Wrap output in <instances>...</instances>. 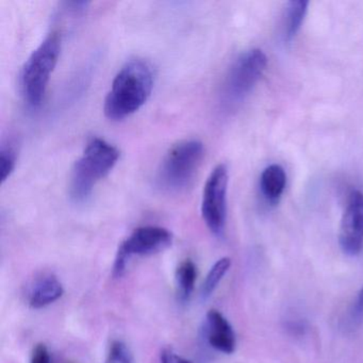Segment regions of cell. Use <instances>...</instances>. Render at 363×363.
Listing matches in <instances>:
<instances>
[{
    "label": "cell",
    "mask_w": 363,
    "mask_h": 363,
    "mask_svg": "<svg viewBox=\"0 0 363 363\" xmlns=\"http://www.w3.org/2000/svg\"><path fill=\"white\" fill-rule=\"evenodd\" d=\"M154 71L143 59H131L116 74L105 101V114L121 121L139 111L154 89Z\"/></svg>",
    "instance_id": "1"
},
{
    "label": "cell",
    "mask_w": 363,
    "mask_h": 363,
    "mask_svg": "<svg viewBox=\"0 0 363 363\" xmlns=\"http://www.w3.org/2000/svg\"><path fill=\"white\" fill-rule=\"evenodd\" d=\"M120 158L116 146L95 138L86 145L82 156L74 164L69 184L72 199L77 203L86 201L95 184L113 169Z\"/></svg>",
    "instance_id": "2"
},
{
    "label": "cell",
    "mask_w": 363,
    "mask_h": 363,
    "mask_svg": "<svg viewBox=\"0 0 363 363\" xmlns=\"http://www.w3.org/2000/svg\"><path fill=\"white\" fill-rule=\"evenodd\" d=\"M203 145L197 140H186L174 145L161 162L157 184L163 192L178 194L194 182L203 162Z\"/></svg>",
    "instance_id": "3"
},
{
    "label": "cell",
    "mask_w": 363,
    "mask_h": 363,
    "mask_svg": "<svg viewBox=\"0 0 363 363\" xmlns=\"http://www.w3.org/2000/svg\"><path fill=\"white\" fill-rule=\"evenodd\" d=\"M60 50V35L52 33L27 59L21 75V84L25 99L31 107H38L43 101Z\"/></svg>",
    "instance_id": "4"
},
{
    "label": "cell",
    "mask_w": 363,
    "mask_h": 363,
    "mask_svg": "<svg viewBox=\"0 0 363 363\" xmlns=\"http://www.w3.org/2000/svg\"><path fill=\"white\" fill-rule=\"evenodd\" d=\"M267 65V57L258 48L242 54L229 69L223 97L228 105H237L252 92Z\"/></svg>",
    "instance_id": "5"
},
{
    "label": "cell",
    "mask_w": 363,
    "mask_h": 363,
    "mask_svg": "<svg viewBox=\"0 0 363 363\" xmlns=\"http://www.w3.org/2000/svg\"><path fill=\"white\" fill-rule=\"evenodd\" d=\"M173 235L163 227L145 226L135 229L118 248L114 261L113 274L120 277L126 271L128 261L133 256H150L171 246Z\"/></svg>",
    "instance_id": "6"
},
{
    "label": "cell",
    "mask_w": 363,
    "mask_h": 363,
    "mask_svg": "<svg viewBox=\"0 0 363 363\" xmlns=\"http://www.w3.org/2000/svg\"><path fill=\"white\" fill-rule=\"evenodd\" d=\"M228 169L218 164L206 182L201 201V216L213 235H222L226 226Z\"/></svg>",
    "instance_id": "7"
},
{
    "label": "cell",
    "mask_w": 363,
    "mask_h": 363,
    "mask_svg": "<svg viewBox=\"0 0 363 363\" xmlns=\"http://www.w3.org/2000/svg\"><path fill=\"white\" fill-rule=\"evenodd\" d=\"M340 246L348 256H357L363 248V193L354 190L348 196L342 216Z\"/></svg>",
    "instance_id": "8"
},
{
    "label": "cell",
    "mask_w": 363,
    "mask_h": 363,
    "mask_svg": "<svg viewBox=\"0 0 363 363\" xmlns=\"http://www.w3.org/2000/svg\"><path fill=\"white\" fill-rule=\"evenodd\" d=\"M205 333L208 343L223 354L235 352L237 339L233 326L218 310H210L206 316Z\"/></svg>",
    "instance_id": "9"
},
{
    "label": "cell",
    "mask_w": 363,
    "mask_h": 363,
    "mask_svg": "<svg viewBox=\"0 0 363 363\" xmlns=\"http://www.w3.org/2000/svg\"><path fill=\"white\" fill-rule=\"evenodd\" d=\"M65 294L60 280L54 275H46L38 280L29 295V305L33 309H41L58 301Z\"/></svg>",
    "instance_id": "10"
},
{
    "label": "cell",
    "mask_w": 363,
    "mask_h": 363,
    "mask_svg": "<svg viewBox=\"0 0 363 363\" xmlns=\"http://www.w3.org/2000/svg\"><path fill=\"white\" fill-rule=\"evenodd\" d=\"M286 186V174L279 164H271L260 176V191L267 203L277 205Z\"/></svg>",
    "instance_id": "11"
},
{
    "label": "cell",
    "mask_w": 363,
    "mask_h": 363,
    "mask_svg": "<svg viewBox=\"0 0 363 363\" xmlns=\"http://www.w3.org/2000/svg\"><path fill=\"white\" fill-rule=\"evenodd\" d=\"M309 3L305 0H293L286 6L284 20V40L291 42L301 29L307 14Z\"/></svg>",
    "instance_id": "12"
},
{
    "label": "cell",
    "mask_w": 363,
    "mask_h": 363,
    "mask_svg": "<svg viewBox=\"0 0 363 363\" xmlns=\"http://www.w3.org/2000/svg\"><path fill=\"white\" fill-rule=\"evenodd\" d=\"M197 277V267L191 260L180 263L176 272V286H177L178 299L186 303L192 296Z\"/></svg>",
    "instance_id": "13"
},
{
    "label": "cell",
    "mask_w": 363,
    "mask_h": 363,
    "mask_svg": "<svg viewBox=\"0 0 363 363\" xmlns=\"http://www.w3.org/2000/svg\"><path fill=\"white\" fill-rule=\"evenodd\" d=\"M230 267L231 259L228 258V257L220 258V260L214 263L213 267H211L209 273H208L205 281H203V286H201V297H203V299L211 296L212 293L218 288L220 280L226 275Z\"/></svg>",
    "instance_id": "14"
},
{
    "label": "cell",
    "mask_w": 363,
    "mask_h": 363,
    "mask_svg": "<svg viewBox=\"0 0 363 363\" xmlns=\"http://www.w3.org/2000/svg\"><path fill=\"white\" fill-rule=\"evenodd\" d=\"M105 363H135V360L126 344L116 340L110 344Z\"/></svg>",
    "instance_id": "15"
},
{
    "label": "cell",
    "mask_w": 363,
    "mask_h": 363,
    "mask_svg": "<svg viewBox=\"0 0 363 363\" xmlns=\"http://www.w3.org/2000/svg\"><path fill=\"white\" fill-rule=\"evenodd\" d=\"M16 154L13 147L4 144L0 150V172H1V184L11 176L16 169Z\"/></svg>",
    "instance_id": "16"
},
{
    "label": "cell",
    "mask_w": 363,
    "mask_h": 363,
    "mask_svg": "<svg viewBox=\"0 0 363 363\" xmlns=\"http://www.w3.org/2000/svg\"><path fill=\"white\" fill-rule=\"evenodd\" d=\"M30 363H50V354L46 345L39 344L35 346Z\"/></svg>",
    "instance_id": "17"
},
{
    "label": "cell",
    "mask_w": 363,
    "mask_h": 363,
    "mask_svg": "<svg viewBox=\"0 0 363 363\" xmlns=\"http://www.w3.org/2000/svg\"><path fill=\"white\" fill-rule=\"evenodd\" d=\"M160 363H193L192 361L184 358L174 350L167 348L161 352Z\"/></svg>",
    "instance_id": "18"
},
{
    "label": "cell",
    "mask_w": 363,
    "mask_h": 363,
    "mask_svg": "<svg viewBox=\"0 0 363 363\" xmlns=\"http://www.w3.org/2000/svg\"><path fill=\"white\" fill-rule=\"evenodd\" d=\"M354 313L358 318H361V316L363 318V286L359 291L358 295H357Z\"/></svg>",
    "instance_id": "19"
}]
</instances>
